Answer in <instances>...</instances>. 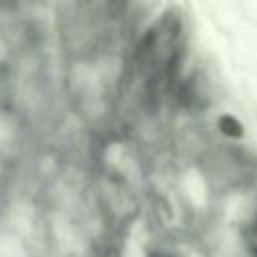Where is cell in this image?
Listing matches in <instances>:
<instances>
[{"label":"cell","instance_id":"6da1fadb","mask_svg":"<svg viewBox=\"0 0 257 257\" xmlns=\"http://www.w3.org/2000/svg\"><path fill=\"white\" fill-rule=\"evenodd\" d=\"M249 249L257 255V221L251 225V229H249Z\"/></svg>","mask_w":257,"mask_h":257}]
</instances>
